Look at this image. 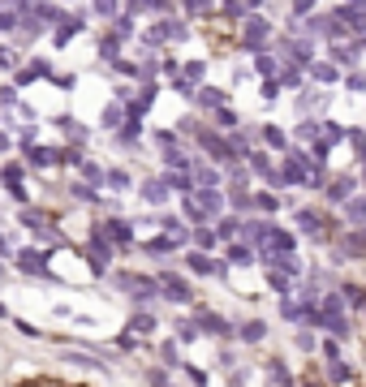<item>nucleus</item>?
Segmentation results:
<instances>
[{
    "label": "nucleus",
    "instance_id": "nucleus-31",
    "mask_svg": "<svg viewBox=\"0 0 366 387\" xmlns=\"http://www.w3.org/2000/svg\"><path fill=\"white\" fill-rule=\"evenodd\" d=\"M267 280H272V288H276V293H289V280H284V276H276V271H272Z\"/></svg>",
    "mask_w": 366,
    "mask_h": 387
},
{
    "label": "nucleus",
    "instance_id": "nucleus-32",
    "mask_svg": "<svg viewBox=\"0 0 366 387\" xmlns=\"http://www.w3.org/2000/svg\"><path fill=\"white\" fill-rule=\"evenodd\" d=\"M104 121H108V129H113V125H117V121H121V108H117V104H113V108H108V112H104Z\"/></svg>",
    "mask_w": 366,
    "mask_h": 387
},
{
    "label": "nucleus",
    "instance_id": "nucleus-16",
    "mask_svg": "<svg viewBox=\"0 0 366 387\" xmlns=\"http://www.w3.org/2000/svg\"><path fill=\"white\" fill-rule=\"evenodd\" d=\"M147 198H151V202L168 198V185H164V176H160V181H147Z\"/></svg>",
    "mask_w": 366,
    "mask_h": 387
},
{
    "label": "nucleus",
    "instance_id": "nucleus-13",
    "mask_svg": "<svg viewBox=\"0 0 366 387\" xmlns=\"http://www.w3.org/2000/svg\"><path fill=\"white\" fill-rule=\"evenodd\" d=\"M267 379H272V387H289V383H293L289 370H284L280 362H267Z\"/></svg>",
    "mask_w": 366,
    "mask_h": 387
},
{
    "label": "nucleus",
    "instance_id": "nucleus-7",
    "mask_svg": "<svg viewBox=\"0 0 366 387\" xmlns=\"http://www.w3.org/2000/svg\"><path fill=\"white\" fill-rule=\"evenodd\" d=\"M194 322H198L203 331H216V336H237V331L229 327V322L220 318V314H211V310H198V314H194Z\"/></svg>",
    "mask_w": 366,
    "mask_h": 387
},
{
    "label": "nucleus",
    "instance_id": "nucleus-15",
    "mask_svg": "<svg viewBox=\"0 0 366 387\" xmlns=\"http://www.w3.org/2000/svg\"><path fill=\"white\" fill-rule=\"evenodd\" d=\"M151 99H155V91L147 86V91H142V95H138V99L130 104V112H134V121H138V117H142V112H147V108H151Z\"/></svg>",
    "mask_w": 366,
    "mask_h": 387
},
{
    "label": "nucleus",
    "instance_id": "nucleus-5",
    "mask_svg": "<svg viewBox=\"0 0 366 387\" xmlns=\"http://www.w3.org/2000/svg\"><path fill=\"white\" fill-rule=\"evenodd\" d=\"M190 198H194V202H198V211H203L207 220H216L220 211H225V198H220V194H216V189H198V194H190Z\"/></svg>",
    "mask_w": 366,
    "mask_h": 387
},
{
    "label": "nucleus",
    "instance_id": "nucleus-24",
    "mask_svg": "<svg viewBox=\"0 0 366 387\" xmlns=\"http://www.w3.org/2000/svg\"><path fill=\"white\" fill-rule=\"evenodd\" d=\"M177 331H181V340H185V344H190V340H198V322H181Z\"/></svg>",
    "mask_w": 366,
    "mask_h": 387
},
{
    "label": "nucleus",
    "instance_id": "nucleus-14",
    "mask_svg": "<svg viewBox=\"0 0 366 387\" xmlns=\"http://www.w3.org/2000/svg\"><path fill=\"white\" fill-rule=\"evenodd\" d=\"M151 327H155V318H151L147 310H142V314H134V318H130V331H138V336H147Z\"/></svg>",
    "mask_w": 366,
    "mask_h": 387
},
{
    "label": "nucleus",
    "instance_id": "nucleus-8",
    "mask_svg": "<svg viewBox=\"0 0 366 387\" xmlns=\"http://www.w3.org/2000/svg\"><path fill=\"white\" fill-rule=\"evenodd\" d=\"M194 95H198V104H203V108H211V112L225 108V91H216V86H203V91H194Z\"/></svg>",
    "mask_w": 366,
    "mask_h": 387
},
{
    "label": "nucleus",
    "instance_id": "nucleus-2",
    "mask_svg": "<svg viewBox=\"0 0 366 387\" xmlns=\"http://www.w3.org/2000/svg\"><path fill=\"white\" fill-rule=\"evenodd\" d=\"M203 151H211L216 159H220V164H233V159H237V151H233V142H225V138H220V134H207V129H203Z\"/></svg>",
    "mask_w": 366,
    "mask_h": 387
},
{
    "label": "nucleus",
    "instance_id": "nucleus-1",
    "mask_svg": "<svg viewBox=\"0 0 366 387\" xmlns=\"http://www.w3.org/2000/svg\"><path fill=\"white\" fill-rule=\"evenodd\" d=\"M155 284H160V293H164L168 301H177V305H185L190 297H194V293H190V284H185L181 276H172V271H164V276L155 280Z\"/></svg>",
    "mask_w": 366,
    "mask_h": 387
},
{
    "label": "nucleus",
    "instance_id": "nucleus-33",
    "mask_svg": "<svg viewBox=\"0 0 366 387\" xmlns=\"http://www.w3.org/2000/svg\"><path fill=\"white\" fill-rule=\"evenodd\" d=\"M185 370H190V379H194L198 387H207V375H203V370H198V366H185Z\"/></svg>",
    "mask_w": 366,
    "mask_h": 387
},
{
    "label": "nucleus",
    "instance_id": "nucleus-30",
    "mask_svg": "<svg viewBox=\"0 0 366 387\" xmlns=\"http://www.w3.org/2000/svg\"><path fill=\"white\" fill-rule=\"evenodd\" d=\"M259 207H263V211H276L280 198H272V194H259Z\"/></svg>",
    "mask_w": 366,
    "mask_h": 387
},
{
    "label": "nucleus",
    "instance_id": "nucleus-10",
    "mask_svg": "<svg viewBox=\"0 0 366 387\" xmlns=\"http://www.w3.org/2000/svg\"><path fill=\"white\" fill-rule=\"evenodd\" d=\"M237 336H242V340H246V344H259V340H263V336H267V327H263V322H259V318H254V322H246V327H237Z\"/></svg>",
    "mask_w": 366,
    "mask_h": 387
},
{
    "label": "nucleus",
    "instance_id": "nucleus-35",
    "mask_svg": "<svg viewBox=\"0 0 366 387\" xmlns=\"http://www.w3.org/2000/svg\"><path fill=\"white\" fill-rule=\"evenodd\" d=\"M0 318H5V305H0Z\"/></svg>",
    "mask_w": 366,
    "mask_h": 387
},
{
    "label": "nucleus",
    "instance_id": "nucleus-3",
    "mask_svg": "<svg viewBox=\"0 0 366 387\" xmlns=\"http://www.w3.org/2000/svg\"><path fill=\"white\" fill-rule=\"evenodd\" d=\"M18 267L26 271V276H52V271H47V254L43 250H18Z\"/></svg>",
    "mask_w": 366,
    "mask_h": 387
},
{
    "label": "nucleus",
    "instance_id": "nucleus-27",
    "mask_svg": "<svg viewBox=\"0 0 366 387\" xmlns=\"http://www.w3.org/2000/svg\"><path fill=\"white\" fill-rule=\"evenodd\" d=\"M216 125H220V129H233L237 121H233V112H229V108H220V112H216Z\"/></svg>",
    "mask_w": 366,
    "mask_h": 387
},
{
    "label": "nucleus",
    "instance_id": "nucleus-23",
    "mask_svg": "<svg viewBox=\"0 0 366 387\" xmlns=\"http://www.w3.org/2000/svg\"><path fill=\"white\" fill-rule=\"evenodd\" d=\"M194 241H198V250H211V246H216V233H207V228H198V233H194Z\"/></svg>",
    "mask_w": 366,
    "mask_h": 387
},
{
    "label": "nucleus",
    "instance_id": "nucleus-25",
    "mask_svg": "<svg viewBox=\"0 0 366 387\" xmlns=\"http://www.w3.org/2000/svg\"><path fill=\"white\" fill-rule=\"evenodd\" d=\"M104 181H108V185H113V189H125V185H130V176H125V172H108V176H104Z\"/></svg>",
    "mask_w": 366,
    "mask_h": 387
},
{
    "label": "nucleus",
    "instance_id": "nucleus-4",
    "mask_svg": "<svg viewBox=\"0 0 366 387\" xmlns=\"http://www.w3.org/2000/svg\"><path fill=\"white\" fill-rule=\"evenodd\" d=\"M185 267L194 271V276H225V263H216V258H207L203 250L185 254Z\"/></svg>",
    "mask_w": 366,
    "mask_h": 387
},
{
    "label": "nucleus",
    "instance_id": "nucleus-6",
    "mask_svg": "<svg viewBox=\"0 0 366 387\" xmlns=\"http://www.w3.org/2000/svg\"><path fill=\"white\" fill-rule=\"evenodd\" d=\"M267 35H272V26H267L263 18H250V22H246V35H242V43H246V47H254V52H259V47L267 43Z\"/></svg>",
    "mask_w": 366,
    "mask_h": 387
},
{
    "label": "nucleus",
    "instance_id": "nucleus-12",
    "mask_svg": "<svg viewBox=\"0 0 366 387\" xmlns=\"http://www.w3.org/2000/svg\"><path fill=\"white\" fill-rule=\"evenodd\" d=\"M272 263H276L272 271H280V276H284V280H289V276H293V271H297V258H293V254H272Z\"/></svg>",
    "mask_w": 366,
    "mask_h": 387
},
{
    "label": "nucleus",
    "instance_id": "nucleus-11",
    "mask_svg": "<svg viewBox=\"0 0 366 387\" xmlns=\"http://www.w3.org/2000/svg\"><path fill=\"white\" fill-rule=\"evenodd\" d=\"M164 185H168V189L190 194V189H194V176H190V172H168V176H164Z\"/></svg>",
    "mask_w": 366,
    "mask_h": 387
},
{
    "label": "nucleus",
    "instance_id": "nucleus-26",
    "mask_svg": "<svg viewBox=\"0 0 366 387\" xmlns=\"http://www.w3.org/2000/svg\"><path fill=\"white\" fill-rule=\"evenodd\" d=\"M263 138H267V142H272V147H284V134H280V129H276V125H267V129H263Z\"/></svg>",
    "mask_w": 366,
    "mask_h": 387
},
{
    "label": "nucleus",
    "instance_id": "nucleus-19",
    "mask_svg": "<svg viewBox=\"0 0 366 387\" xmlns=\"http://www.w3.org/2000/svg\"><path fill=\"white\" fill-rule=\"evenodd\" d=\"M60 125H65V134H69L73 142H87V129H78V121H69V117H65Z\"/></svg>",
    "mask_w": 366,
    "mask_h": 387
},
{
    "label": "nucleus",
    "instance_id": "nucleus-29",
    "mask_svg": "<svg viewBox=\"0 0 366 387\" xmlns=\"http://www.w3.org/2000/svg\"><path fill=\"white\" fill-rule=\"evenodd\" d=\"M164 362H172V366H181V353H177V344H172V340L164 344Z\"/></svg>",
    "mask_w": 366,
    "mask_h": 387
},
{
    "label": "nucleus",
    "instance_id": "nucleus-20",
    "mask_svg": "<svg viewBox=\"0 0 366 387\" xmlns=\"http://www.w3.org/2000/svg\"><path fill=\"white\" fill-rule=\"evenodd\" d=\"M229 258H233V263H250L254 250H250V246H233V250H229Z\"/></svg>",
    "mask_w": 366,
    "mask_h": 387
},
{
    "label": "nucleus",
    "instance_id": "nucleus-22",
    "mask_svg": "<svg viewBox=\"0 0 366 387\" xmlns=\"http://www.w3.org/2000/svg\"><path fill=\"white\" fill-rule=\"evenodd\" d=\"M147 250H151V254H168V250H172V237H155Z\"/></svg>",
    "mask_w": 366,
    "mask_h": 387
},
{
    "label": "nucleus",
    "instance_id": "nucleus-34",
    "mask_svg": "<svg viewBox=\"0 0 366 387\" xmlns=\"http://www.w3.org/2000/svg\"><path fill=\"white\" fill-rule=\"evenodd\" d=\"M5 147H9V138H5V134H0V151H5Z\"/></svg>",
    "mask_w": 366,
    "mask_h": 387
},
{
    "label": "nucleus",
    "instance_id": "nucleus-9",
    "mask_svg": "<svg viewBox=\"0 0 366 387\" xmlns=\"http://www.w3.org/2000/svg\"><path fill=\"white\" fill-rule=\"evenodd\" d=\"M104 237H113V241H121V246H130V224H125V220H108V224H104Z\"/></svg>",
    "mask_w": 366,
    "mask_h": 387
},
{
    "label": "nucleus",
    "instance_id": "nucleus-36",
    "mask_svg": "<svg viewBox=\"0 0 366 387\" xmlns=\"http://www.w3.org/2000/svg\"><path fill=\"white\" fill-rule=\"evenodd\" d=\"M233 387H242V383H233Z\"/></svg>",
    "mask_w": 366,
    "mask_h": 387
},
{
    "label": "nucleus",
    "instance_id": "nucleus-18",
    "mask_svg": "<svg viewBox=\"0 0 366 387\" xmlns=\"http://www.w3.org/2000/svg\"><path fill=\"white\" fill-rule=\"evenodd\" d=\"M250 207H254V198H250L246 189H237V194H233V211H250Z\"/></svg>",
    "mask_w": 366,
    "mask_h": 387
},
{
    "label": "nucleus",
    "instance_id": "nucleus-17",
    "mask_svg": "<svg viewBox=\"0 0 366 387\" xmlns=\"http://www.w3.org/2000/svg\"><path fill=\"white\" fill-rule=\"evenodd\" d=\"M233 233H242V224H237L233 215H225V220H220V228H216V237H233Z\"/></svg>",
    "mask_w": 366,
    "mask_h": 387
},
{
    "label": "nucleus",
    "instance_id": "nucleus-28",
    "mask_svg": "<svg viewBox=\"0 0 366 387\" xmlns=\"http://www.w3.org/2000/svg\"><path fill=\"white\" fill-rule=\"evenodd\" d=\"M259 73H267V82H272V73H276V60H272V56H259Z\"/></svg>",
    "mask_w": 366,
    "mask_h": 387
},
{
    "label": "nucleus",
    "instance_id": "nucleus-21",
    "mask_svg": "<svg viewBox=\"0 0 366 387\" xmlns=\"http://www.w3.org/2000/svg\"><path fill=\"white\" fill-rule=\"evenodd\" d=\"M78 30H82V22H65V26H60V30H56V43H65L69 35H78Z\"/></svg>",
    "mask_w": 366,
    "mask_h": 387
}]
</instances>
